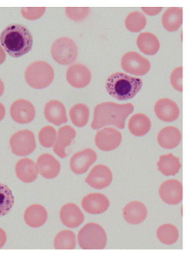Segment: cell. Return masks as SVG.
<instances>
[{
    "mask_svg": "<svg viewBox=\"0 0 190 255\" xmlns=\"http://www.w3.org/2000/svg\"><path fill=\"white\" fill-rule=\"evenodd\" d=\"M133 111L134 106L131 103L103 102L98 104L94 110L91 128L93 129H99L101 128L113 125L122 129L126 127L127 117L131 114Z\"/></svg>",
    "mask_w": 190,
    "mask_h": 255,
    "instance_id": "6da1fadb",
    "label": "cell"
},
{
    "mask_svg": "<svg viewBox=\"0 0 190 255\" xmlns=\"http://www.w3.org/2000/svg\"><path fill=\"white\" fill-rule=\"evenodd\" d=\"M1 46L12 58H20L33 48V35L23 25H9L0 34Z\"/></svg>",
    "mask_w": 190,
    "mask_h": 255,
    "instance_id": "7a4b0ae2",
    "label": "cell"
},
{
    "mask_svg": "<svg viewBox=\"0 0 190 255\" xmlns=\"http://www.w3.org/2000/svg\"><path fill=\"white\" fill-rule=\"evenodd\" d=\"M142 80L127 74L116 72L106 81V89L109 95L119 101H128L135 97L142 88Z\"/></svg>",
    "mask_w": 190,
    "mask_h": 255,
    "instance_id": "3957f363",
    "label": "cell"
},
{
    "mask_svg": "<svg viewBox=\"0 0 190 255\" xmlns=\"http://www.w3.org/2000/svg\"><path fill=\"white\" fill-rule=\"evenodd\" d=\"M54 76L53 68L46 61H35L29 64L25 71L26 82L35 89L47 88L52 84Z\"/></svg>",
    "mask_w": 190,
    "mask_h": 255,
    "instance_id": "277c9868",
    "label": "cell"
},
{
    "mask_svg": "<svg viewBox=\"0 0 190 255\" xmlns=\"http://www.w3.org/2000/svg\"><path fill=\"white\" fill-rule=\"evenodd\" d=\"M107 239L104 229L96 223L85 225L78 235V243L83 249H105Z\"/></svg>",
    "mask_w": 190,
    "mask_h": 255,
    "instance_id": "5b68a950",
    "label": "cell"
},
{
    "mask_svg": "<svg viewBox=\"0 0 190 255\" xmlns=\"http://www.w3.org/2000/svg\"><path fill=\"white\" fill-rule=\"evenodd\" d=\"M52 58L58 64L68 65L75 62L78 57V46L67 37H62L55 40L52 46Z\"/></svg>",
    "mask_w": 190,
    "mask_h": 255,
    "instance_id": "8992f818",
    "label": "cell"
},
{
    "mask_svg": "<svg viewBox=\"0 0 190 255\" xmlns=\"http://www.w3.org/2000/svg\"><path fill=\"white\" fill-rule=\"evenodd\" d=\"M9 146L16 156H27L36 148V140L33 132L27 129L18 131L9 140Z\"/></svg>",
    "mask_w": 190,
    "mask_h": 255,
    "instance_id": "52a82bcc",
    "label": "cell"
},
{
    "mask_svg": "<svg viewBox=\"0 0 190 255\" xmlns=\"http://www.w3.org/2000/svg\"><path fill=\"white\" fill-rule=\"evenodd\" d=\"M121 67L127 72L135 76H144L150 70V62L138 52H128L121 58Z\"/></svg>",
    "mask_w": 190,
    "mask_h": 255,
    "instance_id": "ba28073f",
    "label": "cell"
},
{
    "mask_svg": "<svg viewBox=\"0 0 190 255\" xmlns=\"http://www.w3.org/2000/svg\"><path fill=\"white\" fill-rule=\"evenodd\" d=\"M122 134L115 128H104L98 131L95 137V143L98 148L109 152L121 145Z\"/></svg>",
    "mask_w": 190,
    "mask_h": 255,
    "instance_id": "9c48e42d",
    "label": "cell"
},
{
    "mask_svg": "<svg viewBox=\"0 0 190 255\" xmlns=\"http://www.w3.org/2000/svg\"><path fill=\"white\" fill-rule=\"evenodd\" d=\"M97 158V153L94 150L85 148V150L72 155L70 159V169L73 173L77 175L85 173L89 170V168L96 162Z\"/></svg>",
    "mask_w": 190,
    "mask_h": 255,
    "instance_id": "30bf717a",
    "label": "cell"
},
{
    "mask_svg": "<svg viewBox=\"0 0 190 255\" xmlns=\"http://www.w3.org/2000/svg\"><path fill=\"white\" fill-rule=\"evenodd\" d=\"M36 115L35 108L30 101L18 100L10 107V116L14 121L26 125L33 121Z\"/></svg>",
    "mask_w": 190,
    "mask_h": 255,
    "instance_id": "8fae6325",
    "label": "cell"
},
{
    "mask_svg": "<svg viewBox=\"0 0 190 255\" xmlns=\"http://www.w3.org/2000/svg\"><path fill=\"white\" fill-rule=\"evenodd\" d=\"M113 174L110 169L104 164H97L92 168L85 182L96 189H103L111 184Z\"/></svg>",
    "mask_w": 190,
    "mask_h": 255,
    "instance_id": "7c38bea8",
    "label": "cell"
},
{
    "mask_svg": "<svg viewBox=\"0 0 190 255\" xmlns=\"http://www.w3.org/2000/svg\"><path fill=\"white\" fill-rule=\"evenodd\" d=\"M159 194L165 203L178 205L183 200V185L178 180H167L160 185Z\"/></svg>",
    "mask_w": 190,
    "mask_h": 255,
    "instance_id": "4fadbf2b",
    "label": "cell"
},
{
    "mask_svg": "<svg viewBox=\"0 0 190 255\" xmlns=\"http://www.w3.org/2000/svg\"><path fill=\"white\" fill-rule=\"evenodd\" d=\"M66 77L67 82L73 88H83L91 82V73L84 64H75L67 69Z\"/></svg>",
    "mask_w": 190,
    "mask_h": 255,
    "instance_id": "5bb4252c",
    "label": "cell"
},
{
    "mask_svg": "<svg viewBox=\"0 0 190 255\" xmlns=\"http://www.w3.org/2000/svg\"><path fill=\"white\" fill-rule=\"evenodd\" d=\"M154 113L161 121L169 123L176 121L178 119L180 110L176 102L167 98H164L159 100L154 105Z\"/></svg>",
    "mask_w": 190,
    "mask_h": 255,
    "instance_id": "9a60e30c",
    "label": "cell"
},
{
    "mask_svg": "<svg viewBox=\"0 0 190 255\" xmlns=\"http://www.w3.org/2000/svg\"><path fill=\"white\" fill-rule=\"evenodd\" d=\"M81 204L83 209L91 214H102L105 213L110 206L108 197L99 193H92L86 195L83 198Z\"/></svg>",
    "mask_w": 190,
    "mask_h": 255,
    "instance_id": "2e32d148",
    "label": "cell"
},
{
    "mask_svg": "<svg viewBox=\"0 0 190 255\" xmlns=\"http://www.w3.org/2000/svg\"><path fill=\"white\" fill-rule=\"evenodd\" d=\"M60 219L62 223L68 228H77L85 220L84 213L79 207L73 203L64 205L60 211Z\"/></svg>",
    "mask_w": 190,
    "mask_h": 255,
    "instance_id": "e0dca14e",
    "label": "cell"
},
{
    "mask_svg": "<svg viewBox=\"0 0 190 255\" xmlns=\"http://www.w3.org/2000/svg\"><path fill=\"white\" fill-rule=\"evenodd\" d=\"M36 165L39 173L47 179L55 178L60 173V162L48 153L40 155L37 160Z\"/></svg>",
    "mask_w": 190,
    "mask_h": 255,
    "instance_id": "ac0fdd59",
    "label": "cell"
},
{
    "mask_svg": "<svg viewBox=\"0 0 190 255\" xmlns=\"http://www.w3.org/2000/svg\"><path fill=\"white\" fill-rule=\"evenodd\" d=\"M75 137V129L69 125H65L63 127L60 128L57 135V140L55 141L54 146H53L55 153L60 158H66V148L71 145V143Z\"/></svg>",
    "mask_w": 190,
    "mask_h": 255,
    "instance_id": "d6986e66",
    "label": "cell"
},
{
    "mask_svg": "<svg viewBox=\"0 0 190 255\" xmlns=\"http://www.w3.org/2000/svg\"><path fill=\"white\" fill-rule=\"evenodd\" d=\"M148 215V210L140 201H132L127 204L123 209L125 220L130 225H140Z\"/></svg>",
    "mask_w": 190,
    "mask_h": 255,
    "instance_id": "ffe728a7",
    "label": "cell"
},
{
    "mask_svg": "<svg viewBox=\"0 0 190 255\" xmlns=\"http://www.w3.org/2000/svg\"><path fill=\"white\" fill-rule=\"evenodd\" d=\"M44 112L47 121L57 126L66 124L67 122L66 108L61 101H49L45 107Z\"/></svg>",
    "mask_w": 190,
    "mask_h": 255,
    "instance_id": "44dd1931",
    "label": "cell"
},
{
    "mask_svg": "<svg viewBox=\"0 0 190 255\" xmlns=\"http://www.w3.org/2000/svg\"><path fill=\"white\" fill-rule=\"evenodd\" d=\"M15 174L21 182L31 183L38 177L39 171L34 162L30 158H21L15 165Z\"/></svg>",
    "mask_w": 190,
    "mask_h": 255,
    "instance_id": "7402d4cb",
    "label": "cell"
},
{
    "mask_svg": "<svg viewBox=\"0 0 190 255\" xmlns=\"http://www.w3.org/2000/svg\"><path fill=\"white\" fill-rule=\"evenodd\" d=\"M48 219V213L46 208L39 205L34 204L28 207L25 211L24 220L28 226L33 228H38L46 224Z\"/></svg>",
    "mask_w": 190,
    "mask_h": 255,
    "instance_id": "603a6c76",
    "label": "cell"
},
{
    "mask_svg": "<svg viewBox=\"0 0 190 255\" xmlns=\"http://www.w3.org/2000/svg\"><path fill=\"white\" fill-rule=\"evenodd\" d=\"M181 140V131L174 126L164 128L158 134V143L165 149L175 148L180 144Z\"/></svg>",
    "mask_w": 190,
    "mask_h": 255,
    "instance_id": "cb8c5ba5",
    "label": "cell"
},
{
    "mask_svg": "<svg viewBox=\"0 0 190 255\" xmlns=\"http://www.w3.org/2000/svg\"><path fill=\"white\" fill-rule=\"evenodd\" d=\"M183 23V8L171 7L166 9L162 16L164 28L169 32L178 31Z\"/></svg>",
    "mask_w": 190,
    "mask_h": 255,
    "instance_id": "d4e9b609",
    "label": "cell"
},
{
    "mask_svg": "<svg viewBox=\"0 0 190 255\" xmlns=\"http://www.w3.org/2000/svg\"><path fill=\"white\" fill-rule=\"evenodd\" d=\"M158 169L164 176H175L181 169L180 158L172 153L161 155L158 162Z\"/></svg>",
    "mask_w": 190,
    "mask_h": 255,
    "instance_id": "484cf974",
    "label": "cell"
},
{
    "mask_svg": "<svg viewBox=\"0 0 190 255\" xmlns=\"http://www.w3.org/2000/svg\"><path fill=\"white\" fill-rule=\"evenodd\" d=\"M151 129V121L142 113L134 114L129 121V130L135 136H143Z\"/></svg>",
    "mask_w": 190,
    "mask_h": 255,
    "instance_id": "4316f807",
    "label": "cell"
},
{
    "mask_svg": "<svg viewBox=\"0 0 190 255\" xmlns=\"http://www.w3.org/2000/svg\"><path fill=\"white\" fill-rule=\"evenodd\" d=\"M137 46L141 52L146 55L156 54L160 50V41L157 37L152 33L144 32L137 37Z\"/></svg>",
    "mask_w": 190,
    "mask_h": 255,
    "instance_id": "83f0119b",
    "label": "cell"
},
{
    "mask_svg": "<svg viewBox=\"0 0 190 255\" xmlns=\"http://www.w3.org/2000/svg\"><path fill=\"white\" fill-rule=\"evenodd\" d=\"M70 119L77 127H85L90 118V110L85 104H77L71 108L69 112Z\"/></svg>",
    "mask_w": 190,
    "mask_h": 255,
    "instance_id": "f1b7e54d",
    "label": "cell"
},
{
    "mask_svg": "<svg viewBox=\"0 0 190 255\" xmlns=\"http://www.w3.org/2000/svg\"><path fill=\"white\" fill-rule=\"evenodd\" d=\"M158 239L166 245H172L177 243L179 238V232L176 226L171 224H165L157 230Z\"/></svg>",
    "mask_w": 190,
    "mask_h": 255,
    "instance_id": "f546056e",
    "label": "cell"
},
{
    "mask_svg": "<svg viewBox=\"0 0 190 255\" xmlns=\"http://www.w3.org/2000/svg\"><path fill=\"white\" fill-rule=\"evenodd\" d=\"M15 197L8 186L0 182V217L6 215L12 209Z\"/></svg>",
    "mask_w": 190,
    "mask_h": 255,
    "instance_id": "4dcf8cb0",
    "label": "cell"
},
{
    "mask_svg": "<svg viewBox=\"0 0 190 255\" xmlns=\"http://www.w3.org/2000/svg\"><path fill=\"white\" fill-rule=\"evenodd\" d=\"M125 24L127 29L132 32L137 33L142 31L147 24V19L143 15V13L139 11H133L127 15Z\"/></svg>",
    "mask_w": 190,
    "mask_h": 255,
    "instance_id": "1f68e13d",
    "label": "cell"
},
{
    "mask_svg": "<svg viewBox=\"0 0 190 255\" xmlns=\"http://www.w3.org/2000/svg\"><path fill=\"white\" fill-rule=\"evenodd\" d=\"M56 249H73L76 247V236L71 231H62L58 233L54 240Z\"/></svg>",
    "mask_w": 190,
    "mask_h": 255,
    "instance_id": "d6a6232c",
    "label": "cell"
},
{
    "mask_svg": "<svg viewBox=\"0 0 190 255\" xmlns=\"http://www.w3.org/2000/svg\"><path fill=\"white\" fill-rule=\"evenodd\" d=\"M58 132L52 126H46L39 133V140L44 147L50 148L54 146L55 141L57 140Z\"/></svg>",
    "mask_w": 190,
    "mask_h": 255,
    "instance_id": "836d02e7",
    "label": "cell"
},
{
    "mask_svg": "<svg viewBox=\"0 0 190 255\" xmlns=\"http://www.w3.org/2000/svg\"><path fill=\"white\" fill-rule=\"evenodd\" d=\"M65 10L67 17L75 21L84 20L91 13V9L88 7H66Z\"/></svg>",
    "mask_w": 190,
    "mask_h": 255,
    "instance_id": "e575fe53",
    "label": "cell"
},
{
    "mask_svg": "<svg viewBox=\"0 0 190 255\" xmlns=\"http://www.w3.org/2000/svg\"><path fill=\"white\" fill-rule=\"evenodd\" d=\"M46 10L45 7H23L21 8V15L27 20H37L45 14Z\"/></svg>",
    "mask_w": 190,
    "mask_h": 255,
    "instance_id": "d590c367",
    "label": "cell"
},
{
    "mask_svg": "<svg viewBox=\"0 0 190 255\" xmlns=\"http://www.w3.org/2000/svg\"><path fill=\"white\" fill-rule=\"evenodd\" d=\"M171 84L174 89L178 91H183V67L176 68L175 70L172 71L171 77Z\"/></svg>",
    "mask_w": 190,
    "mask_h": 255,
    "instance_id": "8d00e7d4",
    "label": "cell"
},
{
    "mask_svg": "<svg viewBox=\"0 0 190 255\" xmlns=\"http://www.w3.org/2000/svg\"><path fill=\"white\" fill-rule=\"evenodd\" d=\"M142 11L149 15H155L162 10L161 7H142Z\"/></svg>",
    "mask_w": 190,
    "mask_h": 255,
    "instance_id": "74e56055",
    "label": "cell"
},
{
    "mask_svg": "<svg viewBox=\"0 0 190 255\" xmlns=\"http://www.w3.org/2000/svg\"><path fill=\"white\" fill-rule=\"evenodd\" d=\"M7 235L3 229L0 228V249H2L4 244L6 243Z\"/></svg>",
    "mask_w": 190,
    "mask_h": 255,
    "instance_id": "f35d334b",
    "label": "cell"
},
{
    "mask_svg": "<svg viewBox=\"0 0 190 255\" xmlns=\"http://www.w3.org/2000/svg\"><path fill=\"white\" fill-rule=\"evenodd\" d=\"M5 58H6L5 51L3 50L2 46H0V64H3V62L5 61Z\"/></svg>",
    "mask_w": 190,
    "mask_h": 255,
    "instance_id": "ab89813d",
    "label": "cell"
},
{
    "mask_svg": "<svg viewBox=\"0 0 190 255\" xmlns=\"http://www.w3.org/2000/svg\"><path fill=\"white\" fill-rule=\"evenodd\" d=\"M4 116H5V107L3 104L0 103V121L3 120Z\"/></svg>",
    "mask_w": 190,
    "mask_h": 255,
    "instance_id": "60d3db41",
    "label": "cell"
},
{
    "mask_svg": "<svg viewBox=\"0 0 190 255\" xmlns=\"http://www.w3.org/2000/svg\"><path fill=\"white\" fill-rule=\"evenodd\" d=\"M3 91H4V85H3V81L0 79V97L3 94Z\"/></svg>",
    "mask_w": 190,
    "mask_h": 255,
    "instance_id": "b9f144b4",
    "label": "cell"
}]
</instances>
